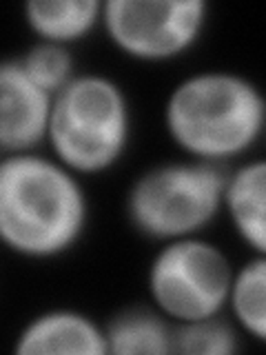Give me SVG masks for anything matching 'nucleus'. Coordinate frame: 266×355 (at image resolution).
I'll return each mask as SVG.
<instances>
[{
    "label": "nucleus",
    "mask_w": 266,
    "mask_h": 355,
    "mask_svg": "<svg viewBox=\"0 0 266 355\" xmlns=\"http://www.w3.org/2000/svg\"><path fill=\"white\" fill-rule=\"evenodd\" d=\"M91 205L80 175L40 151L0 155V244L47 262L85 238Z\"/></svg>",
    "instance_id": "obj_1"
},
{
    "label": "nucleus",
    "mask_w": 266,
    "mask_h": 355,
    "mask_svg": "<svg viewBox=\"0 0 266 355\" xmlns=\"http://www.w3.org/2000/svg\"><path fill=\"white\" fill-rule=\"evenodd\" d=\"M162 122L184 158L227 166L260 144L266 98L258 83L240 71L200 69L171 87Z\"/></svg>",
    "instance_id": "obj_2"
},
{
    "label": "nucleus",
    "mask_w": 266,
    "mask_h": 355,
    "mask_svg": "<svg viewBox=\"0 0 266 355\" xmlns=\"http://www.w3.org/2000/svg\"><path fill=\"white\" fill-rule=\"evenodd\" d=\"M131 103L116 78L78 71L51 100L44 144L51 158L82 180L116 169L131 147Z\"/></svg>",
    "instance_id": "obj_3"
},
{
    "label": "nucleus",
    "mask_w": 266,
    "mask_h": 355,
    "mask_svg": "<svg viewBox=\"0 0 266 355\" xmlns=\"http://www.w3.org/2000/svg\"><path fill=\"white\" fill-rule=\"evenodd\" d=\"M227 171V166L191 158L149 166L125 196L131 229L158 244L202 236L222 216Z\"/></svg>",
    "instance_id": "obj_4"
},
{
    "label": "nucleus",
    "mask_w": 266,
    "mask_h": 355,
    "mask_svg": "<svg viewBox=\"0 0 266 355\" xmlns=\"http://www.w3.org/2000/svg\"><path fill=\"white\" fill-rule=\"evenodd\" d=\"M236 264L204 236L162 242L147 269L151 306L171 324L218 318L227 311Z\"/></svg>",
    "instance_id": "obj_5"
},
{
    "label": "nucleus",
    "mask_w": 266,
    "mask_h": 355,
    "mask_svg": "<svg viewBox=\"0 0 266 355\" xmlns=\"http://www.w3.org/2000/svg\"><path fill=\"white\" fill-rule=\"evenodd\" d=\"M209 25L204 0H107L100 27L129 60L171 62L202 40Z\"/></svg>",
    "instance_id": "obj_6"
},
{
    "label": "nucleus",
    "mask_w": 266,
    "mask_h": 355,
    "mask_svg": "<svg viewBox=\"0 0 266 355\" xmlns=\"http://www.w3.org/2000/svg\"><path fill=\"white\" fill-rule=\"evenodd\" d=\"M51 100L16 58H0V155L38 151L47 140Z\"/></svg>",
    "instance_id": "obj_7"
},
{
    "label": "nucleus",
    "mask_w": 266,
    "mask_h": 355,
    "mask_svg": "<svg viewBox=\"0 0 266 355\" xmlns=\"http://www.w3.org/2000/svg\"><path fill=\"white\" fill-rule=\"evenodd\" d=\"M20 355H107L105 329L80 309L55 306L29 318L14 338Z\"/></svg>",
    "instance_id": "obj_8"
},
{
    "label": "nucleus",
    "mask_w": 266,
    "mask_h": 355,
    "mask_svg": "<svg viewBox=\"0 0 266 355\" xmlns=\"http://www.w3.org/2000/svg\"><path fill=\"white\" fill-rule=\"evenodd\" d=\"M222 214L251 253L266 255V162L240 160L227 171Z\"/></svg>",
    "instance_id": "obj_9"
},
{
    "label": "nucleus",
    "mask_w": 266,
    "mask_h": 355,
    "mask_svg": "<svg viewBox=\"0 0 266 355\" xmlns=\"http://www.w3.org/2000/svg\"><path fill=\"white\" fill-rule=\"evenodd\" d=\"M22 20L36 42L71 49L100 27L103 0H27Z\"/></svg>",
    "instance_id": "obj_10"
},
{
    "label": "nucleus",
    "mask_w": 266,
    "mask_h": 355,
    "mask_svg": "<svg viewBox=\"0 0 266 355\" xmlns=\"http://www.w3.org/2000/svg\"><path fill=\"white\" fill-rule=\"evenodd\" d=\"M107 355H173V324L153 306H127L105 324Z\"/></svg>",
    "instance_id": "obj_11"
},
{
    "label": "nucleus",
    "mask_w": 266,
    "mask_h": 355,
    "mask_svg": "<svg viewBox=\"0 0 266 355\" xmlns=\"http://www.w3.org/2000/svg\"><path fill=\"white\" fill-rule=\"evenodd\" d=\"M227 309L244 338L266 340V255L251 253L233 269Z\"/></svg>",
    "instance_id": "obj_12"
},
{
    "label": "nucleus",
    "mask_w": 266,
    "mask_h": 355,
    "mask_svg": "<svg viewBox=\"0 0 266 355\" xmlns=\"http://www.w3.org/2000/svg\"><path fill=\"white\" fill-rule=\"evenodd\" d=\"M242 333L222 315L173 324V355H236Z\"/></svg>",
    "instance_id": "obj_13"
},
{
    "label": "nucleus",
    "mask_w": 266,
    "mask_h": 355,
    "mask_svg": "<svg viewBox=\"0 0 266 355\" xmlns=\"http://www.w3.org/2000/svg\"><path fill=\"white\" fill-rule=\"evenodd\" d=\"M18 60L31 80L49 96H55L78 76L76 55L60 44L33 42L18 55Z\"/></svg>",
    "instance_id": "obj_14"
}]
</instances>
